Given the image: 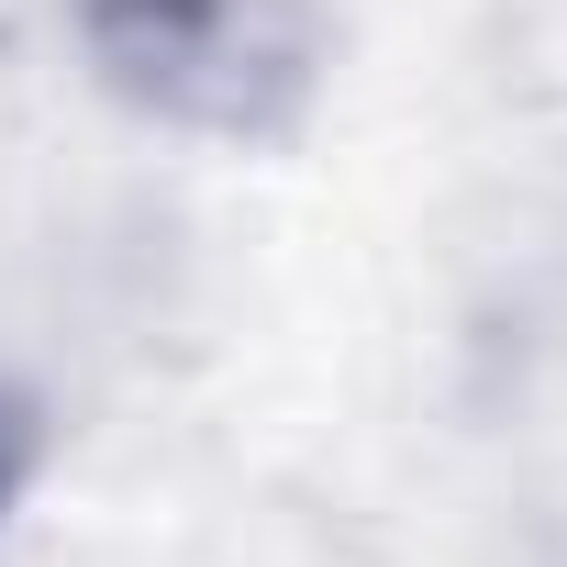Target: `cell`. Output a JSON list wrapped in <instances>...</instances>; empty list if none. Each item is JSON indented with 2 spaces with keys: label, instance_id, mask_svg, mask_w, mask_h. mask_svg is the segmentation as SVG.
I'll use <instances>...</instances> for the list:
<instances>
[{
  "label": "cell",
  "instance_id": "cell-1",
  "mask_svg": "<svg viewBox=\"0 0 567 567\" xmlns=\"http://www.w3.org/2000/svg\"><path fill=\"white\" fill-rule=\"evenodd\" d=\"M79 45L101 90L200 134H267L312 90L301 0H79Z\"/></svg>",
  "mask_w": 567,
  "mask_h": 567
},
{
  "label": "cell",
  "instance_id": "cell-2",
  "mask_svg": "<svg viewBox=\"0 0 567 567\" xmlns=\"http://www.w3.org/2000/svg\"><path fill=\"white\" fill-rule=\"evenodd\" d=\"M12 467H23V412L0 401V489H12Z\"/></svg>",
  "mask_w": 567,
  "mask_h": 567
}]
</instances>
